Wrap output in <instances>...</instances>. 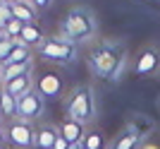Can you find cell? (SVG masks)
I'll return each instance as SVG.
<instances>
[{
  "label": "cell",
  "mask_w": 160,
  "mask_h": 149,
  "mask_svg": "<svg viewBox=\"0 0 160 149\" xmlns=\"http://www.w3.org/2000/svg\"><path fill=\"white\" fill-rule=\"evenodd\" d=\"M136 74H158L160 72V51L155 46H146L134 60Z\"/></svg>",
  "instance_id": "8"
},
{
  "label": "cell",
  "mask_w": 160,
  "mask_h": 149,
  "mask_svg": "<svg viewBox=\"0 0 160 149\" xmlns=\"http://www.w3.org/2000/svg\"><path fill=\"white\" fill-rule=\"evenodd\" d=\"M19 46V41H14V39H7L2 31H0V65H5L7 58L14 53V48Z\"/></svg>",
  "instance_id": "17"
},
{
  "label": "cell",
  "mask_w": 160,
  "mask_h": 149,
  "mask_svg": "<svg viewBox=\"0 0 160 149\" xmlns=\"http://www.w3.org/2000/svg\"><path fill=\"white\" fill-rule=\"evenodd\" d=\"M46 108H48L46 99L36 89L29 91L27 96L17 99V118H22V120H27V123H38L46 115Z\"/></svg>",
  "instance_id": "6"
},
{
  "label": "cell",
  "mask_w": 160,
  "mask_h": 149,
  "mask_svg": "<svg viewBox=\"0 0 160 149\" xmlns=\"http://www.w3.org/2000/svg\"><path fill=\"white\" fill-rule=\"evenodd\" d=\"M139 149H160L158 144H153V142H146V144H141Z\"/></svg>",
  "instance_id": "22"
},
{
  "label": "cell",
  "mask_w": 160,
  "mask_h": 149,
  "mask_svg": "<svg viewBox=\"0 0 160 149\" xmlns=\"http://www.w3.org/2000/svg\"><path fill=\"white\" fill-rule=\"evenodd\" d=\"M53 149H72V144L67 142V140H62V137H58V142L53 144Z\"/></svg>",
  "instance_id": "21"
},
{
  "label": "cell",
  "mask_w": 160,
  "mask_h": 149,
  "mask_svg": "<svg viewBox=\"0 0 160 149\" xmlns=\"http://www.w3.org/2000/svg\"><path fill=\"white\" fill-rule=\"evenodd\" d=\"M0 118L5 123L17 118V99H14L10 91H5V89H2V94H0Z\"/></svg>",
  "instance_id": "16"
},
{
  "label": "cell",
  "mask_w": 160,
  "mask_h": 149,
  "mask_svg": "<svg viewBox=\"0 0 160 149\" xmlns=\"http://www.w3.org/2000/svg\"><path fill=\"white\" fill-rule=\"evenodd\" d=\"M129 53L122 41L103 39L88 51V70L108 82H120L122 74L127 72Z\"/></svg>",
  "instance_id": "1"
},
{
  "label": "cell",
  "mask_w": 160,
  "mask_h": 149,
  "mask_svg": "<svg viewBox=\"0 0 160 149\" xmlns=\"http://www.w3.org/2000/svg\"><path fill=\"white\" fill-rule=\"evenodd\" d=\"M5 135V120H2V118H0V137Z\"/></svg>",
  "instance_id": "24"
},
{
  "label": "cell",
  "mask_w": 160,
  "mask_h": 149,
  "mask_svg": "<svg viewBox=\"0 0 160 149\" xmlns=\"http://www.w3.org/2000/svg\"><path fill=\"white\" fill-rule=\"evenodd\" d=\"M22 43V46H29V48H36L46 41V34H43V29L38 27V22L36 24H24V29H22V34H19V39H17Z\"/></svg>",
  "instance_id": "13"
},
{
  "label": "cell",
  "mask_w": 160,
  "mask_h": 149,
  "mask_svg": "<svg viewBox=\"0 0 160 149\" xmlns=\"http://www.w3.org/2000/svg\"><path fill=\"white\" fill-rule=\"evenodd\" d=\"M27 3L33 7V10H36V12H41V10H48L53 0H27Z\"/></svg>",
  "instance_id": "19"
},
{
  "label": "cell",
  "mask_w": 160,
  "mask_h": 149,
  "mask_svg": "<svg viewBox=\"0 0 160 149\" xmlns=\"http://www.w3.org/2000/svg\"><path fill=\"white\" fill-rule=\"evenodd\" d=\"M33 82H36V91H38L43 99H58L62 94V77L55 74V70H41L36 72L33 68Z\"/></svg>",
  "instance_id": "7"
},
{
  "label": "cell",
  "mask_w": 160,
  "mask_h": 149,
  "mask_svg": "<svg viewBox=\"0 0 160 149\" xmlns=\"http://www.w3.org/2000/svg\"><path fill=\"white\" fill-rule=\"evenodd\" d=\"M58 137H60L58 123H38L36 125V135H33V147L36 149H53Z\"/></svg>",
  "instance_id": "9"
},
{
  "label": "cell",
  "mask_w": 160,
  "mask_h": 149,
  "mask_svg": "<svg viewBox=\"0 0 160 149\" xmlns=\"http://www.w3.org/2000/svg\"><path fill=\"white\" fill-rule=\"evenodd\" d=\"M7 7H10L12 17H14V19H19L22 24H36L38 12H36L29 3H14V5H7Z\"/></svg>",
  "instance_id": "15"
},
{
  "label": "cell",
  "mask_w": 160,
  "mask_h": 149,
  "mask_svg": "<svg viewBox=\"0 0 160 149\" xmlns=\"http://www.w3.org/2000/svg\"><path fill=\"white\" fill-rule=\"evenodd\" d=\"M36 55L50 65H72L79 58V51L72 41H67L65 36L58 34V36H46V41L36 48Z\"/></svg>",
  "instance_id": "4"
},
{
  "label": "cell",
  "mask_w": 160,
  "mask_h": 149,
  "mask_svg": "<svg viewBox=\"0 0 160 149\" xmlns=\"http://www.w3.org/2000/svg\"><path fill=\"white\" fill-rule=\"evenodd\" d=\"M2 5H14V3H27V0H0Z\"/></svg>",
  "instance_id": "23"
},
{
  "label": "cell",
  "mask_w": 160,
  "mask_h": 149,
  "mask_svg": "<svg viewBox=\"0 0 160 149\" xmlns=\"http://www.w3.org/2000/svg\"><path fill=\"white\" fill-rule=\"evenodd\" d=\"M10 17H12V12H10V7L0 3V27H2V24H5V22L10 19Z\"/></svg>",
  "instance_id": "20"
},
{
  "label": "cell",
  "mask_w": 160,
  "mask_h": 149,
  "mask_svg": "<svg viewBox=\"0 0 160 149\" xmlns=\"http://www.w3.org/2000/svg\"><path fill=\"white\" fill-rule=\"evenodd\" d=\"M0 87L5 89V91H10L14 99L27 96L29 91H33V89H36V82H33V70H29V72H24V74H19V77H14V80L5 82V84H0Z\"/></svg>",
  "instance_id": "10"
},
{
  "label": "cell",
  "mask_w": 160,
  "mask_h": 149,
  "mask_svg": "<svg viewBox=\"0 0 160 149\" xmlns=\"http://www.w3.org/2000/svg\"><path fill=\"white\" fill-rule=\"evenodd\" d=\"M139 142H141L139 128H136V125H127V128L110 142V149H139Z\"/></svg>",
  "instance_id": "11"
},
{
  "label": "cell",
  "mask_w": 160,
  "mask_h": 149,
  "mask_svg": "<svg viewBox=\"0 0 160 149\" xmlns=\"http://www.w3.org/2000/svg\"><path fill=\"white\" fill-rule=\"evenodd\" d=\"M22 29H24V24H22L19 19H14V17H10V19L5 22V24H2V27H0V31H2V34L7 36V39H19V34H22Z\"/></svg>",
  "instance_id": "18"
},
{
  "label": "cell",
  "mask_w": 160,
  "mask_h": 149,
  "mask_svg": "<svg viewBox=\"0 0 160 149\" xmlns=\"http://www.w3.org/2000/svg\"><path fill=\"white\" fill-rule=\"evenodd\" d=\"M65 113L67 118L81 123V125H93L98 106H96V91L91 84H74L65 99Z\"/></svg>",
  "instance_id": "3"
},
{
  "label": "cell",
  "mask_w": 160,
  "mask_h": 149,
  "mask_svg": "<svg viewBox=\"0 0 160 149\" xmlns=\"http://www.w3.org/2000/svg\"><path fill=\"white\" fill-rule=\"evenodd\" d=\"M0 77H2V65H0Z\"/></svg>",
  "instance_id": "27"
},
{
  "label": "cell",
  "mask_w": 160,
  "mask_h": 149,
  "mask_svg": "<svg viewBox=\"0 0 160 149\" xmlns=\"http://www.w3.org/2000/svg\"><path fill=\"white\" fill-rule=\"evenodd\" d=\"M96 34H98V17L93 14V10L77 5L65 12L60 22V36L72 41L74 46H81V43H91Z\"/></svg>",
  "instance_id": "2"
},
{
  "label": "cell",
  "mask_w": 160,
  "mask_h": 149,
  "mask_svg": "<svg viewBox=\"0 0 160 149\" xmlns=\"http://www.w3.org/2000/svg\"><path fill=\"white\" fill-rule=\"evenodd\" d=\"M81 147L84 149H110V142L105 140V135H103L100 128L88 125L86 132H84V140H81Z\"/></svg>",
  "instance_id": "14"
},
{
  "label": "cell",
  "mask_w": 160,
  "mask_h": 149,
  "mask_svg": "<svg viewBox=\"0 0 160 149\" xmlns=\"http://www.w3.org/2000/svg\"><path fill=\"white\" fill-rule=\"evenodd\" d=\"M2 144H5V137H0V149H2Z\"/></svg>",
  "instance_id": "25"
},
{
  "label": "cell",
  "mask_w": 160,
  "mask_h": 149,
  "mask_svg": "<svg viewBox=\"0 0 160 149\" xmlns=\"http://www.w3.org/2000/svg\"><path fill=\"white\" fill-rule=\"evenodd\" d=\"M72 149H84V147H81V144H74V147Z\"/></svg>",
  "instance_id": "26"
},
{
  "label": "cell",
  "mask_w": 160,
  "mask_h": 149,
  "mask_svg": "<svg viewBox=\"0 0 160 149\" xmlns=\"http://www.w3.org/2000/svg\"><path fill=\"white\" fill-rule=\"evenodd\" d=\"M58 128H60V137L67 140L72 147H74V144H81L84 132H86V125H81V123L72 120V118H65L62 123H58Z\"/></svg>",
  "instance_id": "12"
},
{
  "label": "cell",
  "mask_w": 160,
  "mask_h": 149,
  "mask_svg": "<svg viewBox=\"0 0 160 149\" xmlns=\"http://www.w3.org/2000/svg\"><path fill=\"white\" fill-rule=\"evenodd\" d=\"M33 135H36V125L27 123L22 118H14V120L5 123V142L12 149H31L33 147Z\"/></svg>",
  "instance_id": "5"
},
{
  "label": "cell",
  "mask_w": 160,
  "mask_h": 149,
  "mask_svg": "<svg viewBox=\"0 0 160 149\" xmlns=\"http://www.w3.org/2000/svg\"><path fill=\"white\" fill-rule=\"evenodd\" d=\"M0 94H2V87H0Z\"/></svg>",
  "instance_id": "28"
}]
</instances>
